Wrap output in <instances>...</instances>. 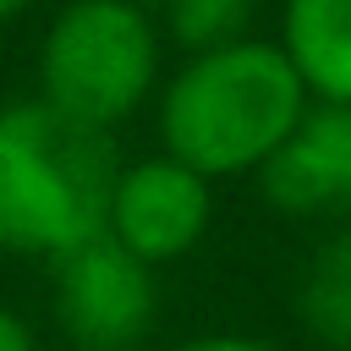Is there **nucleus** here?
Listing matches in <instances>:
<instances>
[{"label": "nucleus", "instance_id": "nucleus-1", "mask_svg": "<svg viewBox=\"0 0 351 351\" xmlns=\"http://www.w3.org/2000/svg\"><path fill=\"white\" fill-rule=\"evenodd\" d=\"M307 88L269 38H236L203 55H186L154 104L159 154L181 159L186 170L219 176H258V165L285 143V132L307 110Z\"/></svg>", "mask_w": 351, "mask_h": 351}, {"label": "nucleus", "instance_id": "nucleus-2", "mask_svg": "<svg viewBox=\"0 0 351 351\" xmlns=\"http://www.w3.org/2000/svg\"><path fill=\"white\" fill-rule=\"evenodd\" d=\"M115 137L33 99L0 104V252L44 258L93 241L115 181Z\"/></svg>", "mask_w": 351, "mask_h": 351}, {"label": "nucleus", "instance_id": "nucleus-3", "mask_svg": "<svg viewBox=\"0 0 351 351\" xmlns=\"http://www.w3.org/2000/svg\"><path fill=\"white\" fill-rule=\"evenodd\" d=\"M159 88V27L126 0H66L38 38V99L115 132Z\"/></svg>", "mask_w": 351, "mask_h": 351}, {"label": "nucleus", "instance_id": "nucleus-4", "mask_svg": "<svg viewBox=\"0 0 351 351\" xmlns=\"http://www.w3.org/2000/svg\"><path fill=\"white\" fill-rule=\"evenodd\" d=\"M49 313L71 351H132L159 313L154 269L115 247L104 230L49 263Z\"/></svg>", "mask_w": 351, "mask_h": 351}, {"label": "nucleus", "instance_id": "nucleus-5", "mask_svg": "<svg viewBox=\"0 0 351 351\" xmlns=\"http://www.w3.org/2000/svg\"><path fill=\"white\" fill-rule=\"evenodd\" d=\"M214 225V181L170 154H148L115 170L104 203V236L137 263L159 269L186 258Z\"/></svg>", "mask_w": 351, "mask_h": 351}, {"label": "nucleus", "instance_id": "nucleus-6", "mask_svg": "<svg viewBox=\"0 0 351 351\" xmlns=\"http://www.w3.org/2000/svg\"><path fill=\"white\" fill-rule=\"evenodd\" d=\"M258 192L280 214H340L351 208V110L307 104L285 143L258 165Z\"/></svg>", "mask_w": 351, "mask_h": 351}, {"label": "nucleus", "instance_id": "nucleus-7", "mask_svg": "<svg viewBox=\"0 0 351 351\" xmlns=\"http://www.w3.org/2000/svg\"><path fill=\"white\" fill-rule=\"evenodd\" d=\"M274 44L313 104L351 110V0H285Z\"/></svg>", "mask_w": 351, "mask_h": 351}, {"label": "nucleus", "instance_id": "nucleus-8", "mask_svg": "<svg viewBox=\"0 0 351 351\" xmlns=\"http://www.w3.org/2000/svg\"><path fill=\"white\" fill-rule=\"evenodd\" d=\"M296 318L318 346L351 351V225H340L307 258L296 280Z\"/></svg>", "mask_w": 351, "mask_h": 351}, {"label": "nucleus", "instance_id": "nucleus-9", "mask_svg": "<svg viewBox=\"0 0 351 351\" xmlns=\"http://www.w3.org/2000/svg\"><path fill=\"white\" fill-rule=\"evenodd\" d=\"M252 5L258 0H165L159 11H165V33L186 55H203V49H219V44L247 38Z\"/></svg>", "mask_w": 351, "mask_h": 351}, {"label": "nucleus", "instance_id": "nucleus-10", "mask_svg": "<svg viewBox=\"0 0 351 351\" xmlns=\"http://www.w3.org/2000/svg\"><path fill=\"white\" fill-rule=\"evenodd\" d=\"M176 351H274L269 340H252V335H197V340H181Z\"/></svg>", "mask_w": 351, "mask_h": 351}, {"label": "nucleus", "instance_id": "nucleus-11", "mask_svg": "<svg viewBox=\"0 0 351 351\" xmlns=\"http://www.w3.org/2000/svg\"><path fill=\"white\" fill-rule=\"evenodd\" d=\"M0 351H38L33 324L22 313H11V307H0Z\"/></svg>", "mask_w": 351, "mask_h": 351}, {"label": "nucleus", "instance_id": "nucleus-12", "mask_svg": "<svg viewBox=\"0 0 351 351\" xmlns=\"http://www.w3.org/2000/svg\"><path fill=\"white\" fill-rule=\"evenodd\" d=\"M33 0H0V22H11V16H22Z\"/></svg>", "mask_w": 351, "mask_h": 351}, {"label": "nucleus", "instance_id": "nucleus-13", "mask_svg": "<svg viewBox=\"0 0 351 351\" xmlns=\"http://www.w3.org/2000/svg\"><path fill=\"white\" fill-rule=\"evenodd\" d=\"M126 5H137V11H148V16H154V11L165 5V0H126Z\"/></svg>", "mask_w": 351, "mask_h": 351}]
</instances>
